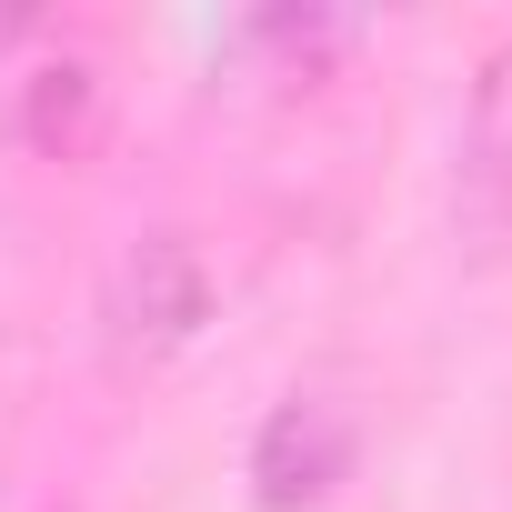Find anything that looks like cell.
Instances as JSON below:
<instances>
[{
	"mask_svg": "<svg viewBox=\"0 0 512 512\" xmlns=\"http://www.w3.org/2000/svg\"><path fill=\"white\" fill-rule=\"evenodd\" d=\"M101 322H111V352H121V362L181 352V342L211 322V262H201V241H191V231H141L121 262H111Z\"/></svg>",
	"mask_w": 512,
	"mask_h": 512,
	"instance_id": "obj_1",
	"label": "cell"
},
{
	"mask_svg": "<svg viewBox=\"0 0 512 512\" xmlns=\"http://www.w3.org/2000/svg\"><path fill=\"white\" fill-rule=\"evenodd\" d=\"M352 452H362V422L332 392H292V402H272L262 442H251V492H262L272 512H312V502H332Z\"/></svg>",
	"mask_w": 512,
	"mask_h": 512,
	"instance_id": "obj_2",
	"label": "cell"
},
{
	"mask_svg": "<svg viewBox=\"0 0 512 512\" xmlns=\"http://www.w3.org/2000/svg\"><path fill=\"white\" fill-rule=\"evenodd\" d=\"M462 211L482 231H512V41L472 71V111H462Z\"/></svg>",
	"mask_w": 512,
	"mask_h": 512,
	"instance_id": "obj_3",
	"label": "cell"
},
{
	"mask_svg": "<svg viewBox=\"0 0 512 512\" xmlns=\"http://www.w3.org/2000/svg\"><path fill=\"white\" fill-rule=\"evenodd\" d=\"M21 141H31L41 161H81V151L101 141V71H91L81 51H61V61H41V71L21 81Z\"/></svg>",
	"mask_w": 512,
	"mask_h": 512,
	"instance_id": "obj_4",
	"label": "cell"
},
{
	"mask_svg": "<svg viewBox=\"0 0 512 512\" xmlns=\"http://www.w3.org/2000/svg\"><path fill=\"white\" fill-rule=\"evenodd\" d=\"M352 41V21H332V11H251L241 21V51H272L282 71L272 81H322V61Z\"/></svg>",
	"mask_w": 512,
	"mask_h": 512,
	"instance_id": "obj_5",
	"label": "cell"
}]
</instances>
